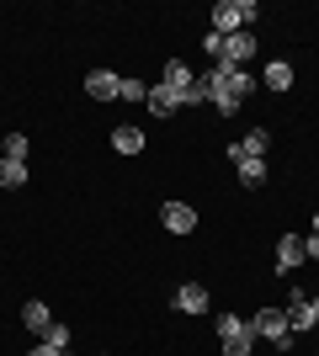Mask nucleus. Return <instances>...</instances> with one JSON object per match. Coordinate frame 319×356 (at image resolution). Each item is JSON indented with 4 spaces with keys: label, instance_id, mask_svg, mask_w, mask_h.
<instances>
[{
    "label": "nucleus",
    "instance_id": "9b49d317",
    "mask_svg": "<svg viewBox=\"0 0 319 356\" xmlns=\"http://www.w3.org/2000/svg\"><path fill=\"white\" fill-rule=\"evenodd\" d=\"M192 80H197V74L186 70L181 59H170V64H165V74H160V86H170V90H176V96H181V90L192 86Z\"/></svg>",
    "mask_w": 319,
    "mask_h": 356
},
{
    "label": "nucleus",
    "instance_id": "aec40b11",
    "mask_svg": "<svg viewBox=\"0 0 319 356\" xmlns=\"http://www.w3.org/2000/svg\"><path fill=\"white\" fill-rule=\"evenodd\" d=\"M117 96H122V102H149V86H144V80H122Z\"/></svg>",
    "mask_w": 319,
    "mask_h": 356
},
{
    "label": "nucleus",
    "instance_id": "39448f33",
    "mask_svg": "<svg viewBox=\"0 0 319 356\" xmlns=\"http://www.w3.org/2000/svg\"><path fill=\"white\" fill-rule=\"evenodd\" d=\"M160 223H165L170 234H192V229H197V208H192V202H165V208H160Z\"/></svg>",
    "mask_w": 319,
    "mask_h": 356
},
{
    "label": "nucleus",
    "instance_id": "dca6fc26",
    "mask_svg": "<svg viewBox=\"0 0 319 356\" xmlns=\"http://www.w3.org/2000/svg\"><path fill=\"white\" fill-rule=\"evenodd\" d=\"M0 186H27V165H16V160H0Z\"/></svg>",
    "mask_w": 319,
    "mask_h": 356
},
{
    "label": "nucleus",
    "instance_id": "bb28decb",
    "mask_svg": "<svg viewBox=\"0 0 319 356\" xmlns=\"http://www.w3.org/2000/svg\"><path fill=\"white\" fill-rule=\"evenodd\" d=\"M59 356H69V351H59Z\"/></svg>",
    "mask_w": 319,
    "mask_h": 356
},
{
    "label": "nucleus",
    "instance_id": "5701e85b",
    "mask_svg": "<svg viewBox=\"0 0 319 356\" xmlns=\"http://www.w3.org/2000/svg\"><path fill=\"white\" fill-rule=\"evenodd\" d=\"M304 245H309V261H319V234H309Z\"/></svg>",
    "mask_w": 319,
    "mask_h": 356
},
{
    "label": "nucleus",
    "instance_id": "f3484780",
    "mask_svg": "<svg viewBox=\"0 0 319 356\" xmlns=\"http://www.w3.org/2000/svg\"><path fill=\"white\" fill-rule=\"evenodd\" d=\"M0 160H16V165H27V134H6V154Z\"/></svg>",
    "mask_w": 319,
    "mask_h": 356
},
{
    "label": "nucleus",
    "instance_id": "f8f14e48",
    "mask_svg": "<svg viewBox=\"0 0 319 356\" xmlns=\"http://www.w3.org/2000/svg\"><path fill=\"white\" fill-rule=\"evenodd\" d=\"M261 86H266V90H288L293 86V64L272 59V64H266V74H261Z\"/></svg>",
    "mask_w": 319,
    "mask_h": 356
},
{
    "label": "nucleus",
    "instance_id": "20e7f679",
    "mask_svg": "<svg viewBox=\"0 0 319 356\" xmlns=\"http://www.w3.org/2000/svg\"><path fill=\"white\" fill-rule=\"evenodd\" d=\"M309 261V245H304V234H282L277 239V271L288 277V271H298Z\"/></svg>",
    "mask_w": 319,
    "mask_h": 356
},
{
    "label": "nucleus",
    "instance_id": "f03ea898",
    "mask_svg": "<svg viewBox=\"0 0 319 356\" xmlns=\"http://www.w3.org/2000/svg\"><path fill=\"white\" fill-rule=\"evenodd\" d=\"M250 325H256V335H266V341H272L277 351H288V346H293V325H288V309H261L256 319H250Z\"/></svg>",
    "mask_w": 319,
    "mask_h": 356
},
{
    "label": "nucleus",
    "instance_id": "a878e982",
    "mask_svg": "<svg viewBox=\"0 0 319 356\" xmlns=\"http://www.w3.org/2000/svg\"><path fill=\"white\" fill-rule=\"evenodd\" d=\"M314 234H319V213H314Z\"/></svg>",
    "mask_w": 319,
    "mask_h": 356
},
{
    "label": "nucleus",
    "instance_id": "4be33fe9",
    "mask_svg": "<svg viewBox=\"0 0 319 356\" xmlns=\"http://www.w3.org/2000/svg\"><path fill=\"white\" fill-rule=\"evenodd\" d=\"M202 48H208V54H213V64L224 59V38H218V32H208V43H202Z\"/></svg>",
    "mask_w": 319,
    "mask_h": 356
},
{
    "label": "nucleus",
    "instance_id": "7ed1b4c3",
    "mask_svg": "<svg viewBox=\"0 0 319 356\" xmlns=\"http://www.w3.org/2000/svg\"><path fill=\"white\" fill-rule=\"evenodd\" d=\"M250 59H256V38H250V32H229V38H224V59H218V64L245 70Z\"/></svg>",
    "mask_w": 319,
    "mask_h": 356
},
{
    "label": "nucleus",
    "instance_id": "ddd939ff",
    "mask_svg": "<svg viewBox=\"0 0 319 356\" xmlns=\"http://www.w3.org/2000/svg\"><path fill=\"white\" fill-rule=\"evenodd\" d=\"M250 319H240V314H218V341H234V335H250Z\"/></svg>",
    "mask_w": 319,
    "mask_h": 356
},
{
    "label": "nucleus",
    "instance_id": "412c9836",
    "mask_svg": "<svg viewBox=\"0 0 319 356\" xmlns=\"http://www.w3.org/2000/svg\"><path fill=\"white\" fill-rule=\"evenodd\" d=\"M202 102H208V90H202V86H197V80H192V86H186V90H181V106H202Z\"/></svg>",
    "mask_w": 319,
    "mask_h": 356
},
{
    "label": "nucleus",
    "instance_id": "423d86ee",
    "mask_svg": "<svg viewBox=\"0 0 319 356\" xmlns=\"http://www.w3.org/2000/svg\"><path fill=\"white\" fill-rule=\"evenodd\" d=\"M229 160H234V170H240V181H245V186H261V181H266V160L245 154L240 144H229Z\"/></svg>",
    "mask_w": 319,
    "mask_h": 356
},
{
    "label": "nucleus",
    "instance_id": "1a4fd4ad",
    "mask_svg": "<svg viewBox=\"0 0 319 356\" xmlns=\"http://www.w3.org/2000/svg\"><path fill=\"white\" fill-rule=\"evenodd\" d=\"M144 106H149L154 118H170V112L181 106V96H176L170 86H149V102H144Z\"/></svg>",
    "mask_w": 319,
    "mask_h": 356
},
{
    "label": "nucleus",
    "instance_id": "0eeeda50",
    "mask_svg": "<svg viewBox=\"0 0 319 356\" xmlns=\"http://www.w3.org/2000/svg\"><path fill=\"white\" fill-rule=\"evenodd\" d=\"M117 86H122V80L112 70H91V74H85V96H91V102H112Z\"/></svg>",
    "mask_w": 319,
    "mask_h": 356
},
{
    "label": "nucleus",
    "instance_id": "f257e3e1",
    "mask_svg": "<svg viewBox=\"0 0 319 356\" xmlns=\"http://www.w3.org/2000/svg\"><path fill=\"white\" fill-rule=\"evenodd\" d=\"M250 22H256V0H218V6H213V32H218V38L250 32Z\"/></svg>",
    "mask_w": 319,
    "mask_h": 356
},
{
    "label": "nucleus",
    "instance_id": "2eb2a0df",
    "mask_svg": "<svg viewBox=\"0 0 319 356\" xmlns=\"http://www.w3.org/2000/svg\"><path fill=\"white\" fill-rule=\"evenodd\" d=\"M112 149H117V154H138V149H144V134H138V128H117V134H112Z\"/></svg>",
    "mask_w": 319,
    "mask_h": 356
},
{
    "label": "nucleus",
    "instance_id": "4468645a",
    "mask_svg": "<svg viewBox=\"0 0 319 356\" xmlns=\"http://www.w3.org/2000/svg\"><path fill=\"white\" fill-rule=\"evenodd\" d=\"M240 149H245V154H256V160H266V149H272V134H266V128H250V134L240 138Z\"/></svg>",
    "mask_w": 319,
    "mask_h": 356
},
{
    "label": "nucleus",
    "instance_id": "6e6552de",
    "mask_svg": "<svg viewBox=\"0 0 319 356\" xmlns=\"http://www.w3.org/2000/svg\"><path fill=\"white\" fill-rule=\"evenodd\" d=\"M176 309H181V314H208V287H202V282H186L181 293H176Z\"/></svg>",
    "mask_w": 319,
    "mask_h": 356
},
{
    "label": "nucleus",
    "instance_id": "b1692460",
    "mask_svg": "<svg viewBox=\"0 0 319 356\" xmlns=\"http://www.w3.org/2000/svg\"><path fill=\"white\" fill-rule=\"evenodd\" d=\"M32 356H59V351H54V346H32Z\"/></svg>",
    "mask_w": 319,
    "mask_h": 356
},
{
    "label": "nucleus",
    "instance_id": "9d476101",
    "mask_svg": "<svg viewBox=\"0 0 319 356\" xmlns=\"http://www.w3.org/2000/svg\"><path fill=\"white\" fill-rule=\"evenodd\" d=\"M22 325H27L32 335H43V330L54 325V314H48V303H38V298H32L27 309H22Z\"/></svg>",
    "mask_w": 319,
    "mask_h": 356
},
{
    "label": "nucleus",
    "instance_id": "a211bd4d",
    "mask_svg": "<svg viewBox=\"0 0 319 356\" xmlns=\"http://www.w3.org/2000/svg\"><path fill=\"white\" fill-rule=\"evenodd\" d=\"M224 356H256V330H250V335H234V341H224Z\"/></svg>",
    "mask_w": 319,
    "mask_h": 356
},
{
    "label": "nucleus",
    "instance_id": "6ab92c4d",
    "mask_svg": "<svg viewBox=\"0 0 319 356\" xmlns=\"http://www.w3.org/2000/svg\"><path fill=\"white\" fill-rule=\"evenodd\" d=\"M43 346H54V351H69V330H64L59 319H54V325L43 330Z\"/></svg>",
    "mask_w": 319,
    "mask_h": 356
},
{
    "label": "nucleus",
    "instance_id": "393cba45",
    "mask_svg": "<svg viewBox=\"0 0 319 356\" xmlns=\"http://www.w3.org/2000/svg\"><path fill=\"white\" fill-rule=\"evenodd\" d=\"M309 314H314V325H319V298H309Z\"/></svg>",
    "mask_w": 319,
    "mask_h": 356
}]
</instances>
